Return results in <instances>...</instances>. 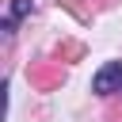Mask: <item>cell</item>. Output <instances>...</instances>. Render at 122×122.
I'll list each match as a JSON object with an SVG mask.
<instances>
[{
	"label": "cell",
	"mask_w": 122,
	"mask_h": 122,
	"mask_svg": "<svg viewBox=\"0 0 122 122\" xmlns=\"http://www.w3.org/2000/svg\"><path fill=\"white\" fill-rule=\"evenodd\" d=\"M92 92L95 95H122V61L99 65V72L92 76Z\"/></svg>",
	"instance_id": "obj_1"
},
{
	"label": "cell",
	"mask_w": 122,
	"mask_h": 122,
	"mask_svg": "<svg viewBox=\"0 0 122 122\" xmlns=\"http://www.w3.org/2000/svg\"><path fill=\"white\" fill-rule=\"evenodd\" d=\"M27 11H30V0H11V8H8V19H4V30L11 34V30H15V23H19Z\"/></svg>",
	"instance_id": "obj_2"
}]
</instances>
